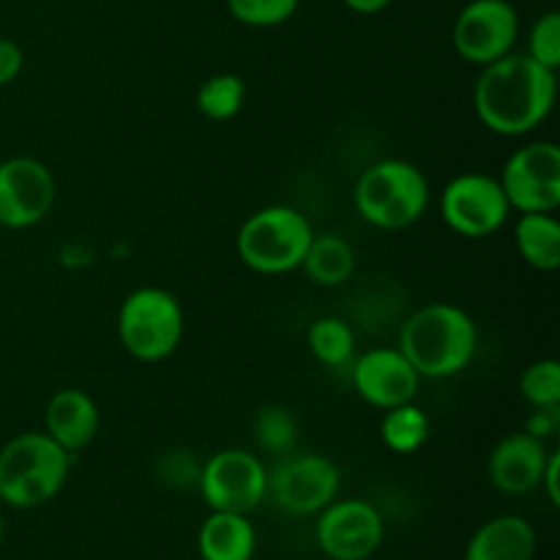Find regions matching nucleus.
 I'll list each match as a JSON object with an SVG mask.
<instances>
[{"label":"nucleus","instance_id":"11","mask_svg":"<svg viewBox=\"0 0 560 560\" xmlns=\"http://www.w3.org/2000/svg\"><path fill=\"white\" fill-rule=\"evenodd\" d=\"M520 14L509 0H470L454 20L452 42L463 60L487 66L517 44Z\"/></svg>","mask_w":560,"mask_h":560},{"label":"nucleus","instance_id":"6","mask_svg":"<svg viewBox=\"0 0 560 560\" xmlns=\"http://www.w3.org/2000/svg\"><path fill=\"white\" fill-rule=\"evenodd\" d=\"M184 306L164 288L135 290L118 310L120 345L142 364L170 359L184 339Z\"/></svg>","mask_w":560,"mask_h":560},{"label":"nucleus","instance_id":"9","mask_svg":"<svg viewBox=\"0 0 560 560\" xmlns=\"http://www.w3.org/2000/svg\"><path fill=\"white\" fill-rule=\"evenodd\" d=\"M512 211L552 213L560 206V148L550 140L514 151L498 175Z\"/></svg>","mask_w":560,"mask_h":560},{"label":"nucleus","instance_id":"7","mask_svg":"<svg viewBox=\"0 0 560 560\" xmlns=\"http://www.w3.org/2000/svg\"><path fill=\"white\" fill-rule=\"evenodd\" d=\"M197 485L213 512L252 514L268 495V470L246 448H224L202 465Z\"/></svg>","mask_w":560,"mask_h":560},{"label":"nucleus","instance_id":"18","mask_svg":"<svg viewBox=\"0 0 560 560\" xmlns=\"http://www.w3.org/2000/svg\"><path fill=\"white\" fill-rule=\"evenodd\" d=\"M202 560H252L257 550L255 525L249 514L213 512L197 534Z\"/></svg>","mask_w":560,"mask_h":560},{"label":"nucleus","instance_id":"5","mask_svg":"<svg viewBox=\"0 0 560 560\" xmlns=\"http://www.w3.org/2000/svg\"><path fill=\"white\" fill-rule=\"evenodd\" d=\"M315 230L293 206H268L252 213L238 230L235 249L241 262L262 277H282L304 262Z\"/></svg>","mask_w":560,"mask_h":560},{"label":"nucleus","instance_id":"16","mask_svg":"<svg viewBox=\"0 0 560 560\" xmlns=\"http://www.w3.org/2000/svg\"><path fill=\"white\" fill-rule=\"evenodd\" d=\"M102 427V413H98L96 399L82 388H63L52 394L44 413V432L52 438L58 446L74 454L82 452L93 438L98 435Z\"/></svg>","mask_w":560,"mask_h":560},{"label":"nucleus","instance_id":"19","mask_svg":"<svg viewBox=\"0 0 560 560\" xmlns=\"http://www.w3.org/2000/svg\"><path fill=\"white\" fill-rule=\"evenodd\" d=\"M514 244L536 271H556L560 266V224L552 213H520Z\"/></svg>","mask_w":560,"mask_h":560},{"label":"nucleus","instance_id":"8","mask_svg":"<svg viewBox=\"0 0 560 560\" xmlns=\"http://www.w3.org/2000/svg\"><path fill=\"white\" fill-rule=\"evenodd\" d=\"M509 206L495 175L463 173L446 184L441 195V217L463 238H487L506 224Z\"/></svg>","mask_w":560,"mask_h":560},{"label":"nucleus","instance_id":"2","mask_svg":"<svg viewBox=\"0 0 560 560\" xmlns=\"http://www.w3.org/2000/svg\"><path fill=\"white\" fill-rule=\"evenodd\" d=\"M479 328L474 317L454 304H427L405 320L399 350L421 377H452L474 361Z\"/></svg>","mask_w":560,"mask_h":560},{"label":"nucleus","instance_id":"30","mask_svg":"<svg viewBox=\"0 0 560 560\" xmlns=\"http://www.w3.org/2000/svg\"><path fill=\"white\" fill-rule=\"evenodd\" d=\"M558 476H560V452H550L545 465V474H541V485L545 487L547 498H550L552 506H560V490H558Z\"/></svg>","mask_w":560,"mask_h":560},{"label":"nucleus","instance_id":"27","mask_svg":"<svg viewBox=\"0 0 560 560\" xmlns=\"http://www.w3.org/2000/svg\"><path fill=\"white\" fill-rule=\"evenodd\" d=\"M528 55L536 63L558 71L560 66V14L547 11L534 22L528 36Z\"/></svg>","mask_w":560,"mask_h":560},{"label":"nucleus","instance_id":"23","mask_svg":"<svg viewBox=\"0 0 560 560\" xmlns=\"http://www.w3.org/2000/svg\"><path fill=\"white\" fill-rule=\"evenodd\" d=\"M306 345L320 364L345 366L353 359L355 337L342 317H317L306 331Z\"/></svg>","mask_w":560,"mask_h":560},{"label":"nucleus","instance_id":"12","mask_svg":"<svg viewBox=\"0 0 560 560\" xmlns=\"http://www.w3.org/2000/svg\"><path fill=\"white\" fill-rule=\"evenodd\" d=\"M58 184L52 170L33 156L0 162V228L27 230L52 211Z\"/></svg>","mask_w":560,"mask_h":560},{"label":"nucleus","instance_id":"29","mask_svg":"<svg viewBox=\"0 0 560 560\" xmlns=\"http://www.w3.org/2000/svg\"><path fill=\"white\" fill-rule=\"evenodd\" d=\"M22 66H25V55H22L20 44L0 36V88L11 85L20 77Z\"/></svg>","mask_w":560,"mask_h":560},{"label":"nucleus","instance_id":"4","mask_svg":"<svg viewBox=\"0 0 560 560\" xmlns=\"http://www.w3.org/2000/svg\"><path fill=\"white\" fill-rule=\"evenodd\" d=\"M355 211L381 230H405L419 222L430 206V180L405 159L370 164L353 186Z\"/></svg>","mask_w":560,"mask_h":560},{"label":"nucleus","instance_id":"17","mask_svg":"<svg viewBox=\"0 0 560 560\" xmlns=\"http://www.w3.org/2000/svg\"><path fill=\"white\" fill-rule=\"evenodd\" d=\"M536 530L517 514H503L481 525L468 541L465 560H534Z\"/></svg>","mask_w":560,"mask_h":560},{"label":"nucleus","instance_id":"13","mask_svg":"<svg viewBox=\"0 0 560 560\" xmlns=\"http://www.w3.org/2000/svg\"><path fill=\"white\" fill-rule=\"evenodd\" d=\"M383 517L372 503L331 501L317 520V545L331 560H366L383 545Z\"/></svg>","mask_w":560,"mask_h":560},{"label":"nucleus","instance_id":"22","mask_svg":"<svg viewBox=\"0 0 560 560\" xmlns=\"http://www.w3.org/2000/svg\"><path fill=\"white\" fill-rule=\"evenodd\" d=\"M197 109L206 115L208 120H230L244 109L246 102V82L238 74H211L208 80L200 82L197 88Z\"/></svg>","mask_w":560,"mask_h":560},{"label":"nucleus","instance_id":"1","mask_svg":"<svg viewBox=\"0 0 560 560\" xmlns=\"http://www.w3.org/2000/svg\"><path fill=\"white\" fill-rule=\"evenodd\" d=\"M556 71L536 63L528 52H509L481 66L474 107L481 124L501 137L530 135L556 104Z\"/></svg>","mask_w":560,"mask_h":560},{"label":"nucleus","instance_id":"15","mask_svg":"<svg viewBox=\"0 0 560 560\" xmlns=\"http://www.w3.org/2000/svg\"><path fill=\"white\" fill-rule=\"evenodd\" d=\"M550 452L547 443L528 432H512L495 443L487 459V479L503 495H528L541 485Z\"/></svg>","mask_w":560,"mask_h":560},{"label":"nucleus","instance_id":"21","mask_svg":"<svg viewBox=\"0 0 560 560\" xmlns=\"http://www.w3.org/2000/svg\"><path fill=\"white\" fill-rule=\"evenodd\" d=\"M381 438L394 454H416L430 441V416L413 402L388 408L381 421Z\"/></svg>","mask_w":560,"mask_h":560},{"label":"nucleus","instance_id":"31","mask_svg":"<svg viewBox=\"0 0 560 560\" xmlns=\"http://www.w3.org/2000/svg\"><path fill=\"white\" fill-rule=\"evenodd\" d=\"M342 3L348 5L350 11H355V14L372 16V14H381V11H386L394 0H342Z\"/></svg>","mask_w":560,"mask_h":560},{"label":"nucleus","instance_id":"14","mask_svg":"<svg viewBox=\"0 0 560 560\" xmlns=\"http://www.w3.org/2000/svg\"><path fill=\"white\" fill-rule=\"evenodd\" d=\"M421 375L399 348L366 350L353 364V388L372 408H397L413 402Z\"/></svg>","mask_w":560,"mask_h":560},{"label":"nucleus","instance_id":"25","mask_svg":"<svg viewBox=\"0 0 560 560\" xmlns=\"http://www.w3.org/2000/svg\"><path fill=\"white\" fill-rule=\"evenodd\" d=\"M520 394L530 408L560 405V364L556 359H539L520 375Z\"/></svg>","mask_w":560,"mask_h":560},{"label":"nucleus","instance_id":"10","mask_svg":"<svg viewBox=\"0 0 560 560\" xmlns=\"http://www.w3.org/2000/svg\"><path fill=\"white\" fill-rule=\"evenodd\" d=\"M339 492V468L320 454H284L268 474V495L295 517L320 514Z\"/></svg>","mask_w":560,"mask_h":560},{"label":"nucleus","instance_id":"24","mask_svg":"<svg viewBox=\"0 0 560 560\" xmlns=\"http://www.w3.org/2000/svg\"><path fill=\"white\" fill-rule=\"evenodd\" d=\"M255 438L262 452L273 454V457H284L299 443L295 416L288 408H282V405H266L255 416Z\"/></svg>","mask_w":560,"mask_h":560},{"label":"nucleus","instance_id":"20","mask_svg":"<svg viewBox=\"0 0 560 560\" xmlns=\"http://www.w3.org/2000/svg\"><path fill=\"white\" fill-rule=\"evenodd\" d=\"M301 268H304L306 277L315 284H320V288H337V284H345L353 277L355 252L342 235L315 233Z\"/></svg>","mask_w":560,"mask_h":560},{"label":"nucleus","instance_id":"32","mask_svg":"<svg viewBox=\"0 0 560 560\" xmlns=\"http://www.w3.org/2000/svg\"><path fill=\"white\" fill-rule=\"evenodd\" d=\"M3 530H5V525H3V517H0V541H3Z\"/></svg>","mask_w":560,"mask_h":560},{"label":"nucleus","instance_id":"28","mask_svg":"<svg viewBox=\"0 0 560 560\" xmlns=\"http://www.w3.org/2000/svg\"><path fill=\"white\" fill-rule=\"evenodd\" d=\"M560 430V405H550V408H534L530 410L528 421H525V432L539 441L547 443V438L558 435Z\"/></svg>","mask_w":560,"mask_h":560},{"label":"nucleus","instance_id":"26","mask_svg":"<svg viewBox=\"0 0 560 560\" xmlns=\"http://www.w3.org/2000/svg\"><path fill=\"white\" fill-rule=\"evenodd\" d=\"M301 0H228L233 20L249 27H277L293 20Z\"/></svg>","mask_w":560,"mask_h":560},{"label":"nucleus","instance_id":"3","mask_svg":"<svg viewBox=\"0 0 560 560\" xmlns=\"http://www.w3.org/2000/svg\"><path fill=\"white\" fill-rule=\"evenodd\" d=\"M71 470V454L47 432H22L0 448V501L36 509L58 498Z\"/></svg>","mask_w":560,"mask_h":560}]
</instances>
